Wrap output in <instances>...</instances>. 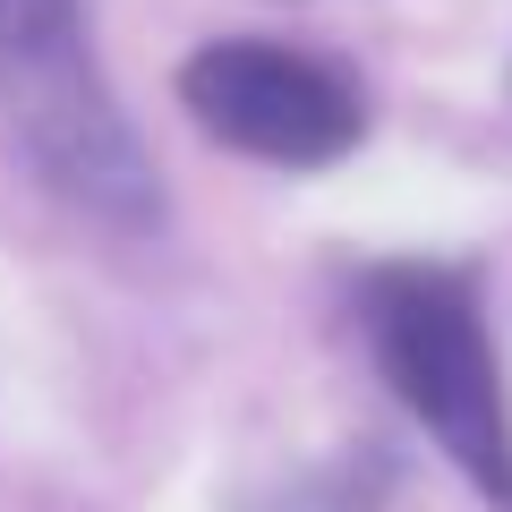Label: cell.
Wrapping results in <instances>:
<instances>
[{
    "mask_svg": "<svg viewBox=\"0 0 512 512\" xmlns=\"http://www.w3.org/2000/svg\"><path fill=\"white\" fill-rule=\"evenodd\" d=\"M367 342L410 419L461 461L487 495H512V419L504 384H495V350L478 325V299L444 265H393L367 282Z\"/></svg>",
    "mask_w": 512,
    "mask_h": 512,
    "instance_id": "obj_1",
    "label": "cell"
},
{
    "mask_svg": "<svg viewBox=\"0 0 512 512\" xmlns=\"http://www.w3.org/2000/svg\"><path fill=\"white\" fill-rule=\"evenodd\" d=\"M0 94H9V120L26 128V146L43 154V171L69 197L128 222L154 214L137 137L120 128V111H111L103 77L86 60L77 0H0Z\"/></svg>",
    "mask_w": 512,
    "mask_h": 512,
    "instance_id": "obj_2",
    "label": "cell"
},
{
    "mask_svg": "<svg viewBox=\"0 0 512 512\" xmlns=\"http://www.w3.org/2000/svg\"><path fill=\"white\" fill-rule=\"evenodd\" d=\"M180 103L214 146L282 171L342 163L367 128L359 86L308 52H282V43H205L180 69Z\"/></svg>",
    "mask_w": 512,
    "mask_h": 512,
    "instance_id": "obj_3",
    "label": "cell"
}]
</instances>
